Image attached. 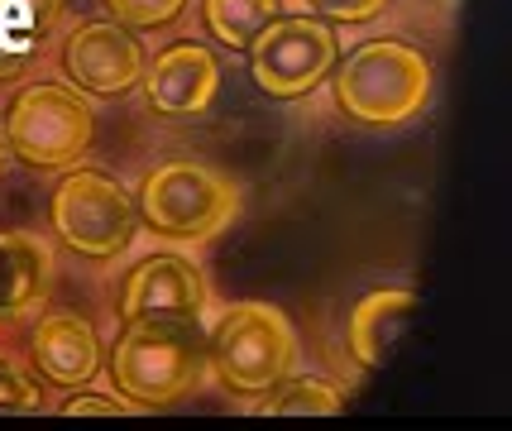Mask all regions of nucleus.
<instances>
[{
  "instance_id": "nucleus-1",
  "label": "nucleus",
  "mask_w": 512,
  "mask_h": 431,
  "mask_svg": "<svg viewBox=\"0 0 512 431\" xmlns=\"http://www.w3.org/2000/svg\"><path fill=\"white\" fill-rule=\"evenodd\" d=\"M115 393L134 408H173L192 398L206 374V345L201 326L187 321H125L106 355Z\"/></svg>"
},
{
  "instance_id": "nucleus-2",
  "label": "nucleus",
  "mask_w": 512,
  "mask_h": 431,
  "mask_svg": "<svg viewBox=\"0 0 512 431\" xmlns=\"http://www.w3.org/2000/svg\"><path fill=\"white\" fill-rule=\"evenodd\" d=\"M335 106L355 125L398 130L431 101V58L407 39H369L331 72Z\"/></svg>"
},
{
  "instance_id": "nucleus-3",
  "label": "nucleus",
  "mask_w": 512,
  "mask_h": 431,
  "mask_svg": "<svg viewBox=\"0 0 512 431\" xmlns=\"http://www.w3.org/2000/svg\"><path fill=\"white\" fill-rule=\"evenodd\" d=\"M139 230H154L168 245H201L230 226L240 211V187L192 159H168L149 168L134 187Z\"/></svg>"
},
{
  "instance_id": "nucleus-4",
  "label": "nucleus",
  "mask_w": 512,
  "mask_h": 431,
  "mask_svg": "<svg viewBox=\"0 0 512 431\" xmlns=\"http://www.w3.org/2000/svg\"><path fill=\"white\" fill-rule=\"evenodd\" d=\"M206 360L225 393L264 398L268 388H278L297 369L302 350H297V331L283 317V307L240 302L216 321V331L206 341Z\"/></svg>"
},
{
  "instance_id": "nucleus-5",
  "label": "nucleus",
  "mask_w": 512,
  "mask_h": 431,
  "mask_svg": "<svg viewBox=\"0 0 512 431\" xmlns=\"http://www.w3.org/2000/svg\"><path fill=\"white\" fill-rule=\"evenodd\" d=\"M0 135L10 144V159H20L34 173H67L87 159L96 139L91 101L63 82H29L5 106Z\"/></svg>"
},
{
  "instance_id": "nucleus-6",
  "label": "nucleus",
  "mask_w": 512,
  "mask_h": 431,
  "mask_svg": "<svg viewBox=\"0 0 512 431\" xmlns=\"http://www.w3.org/2000/svg\"><path fill=\"white\" fill-rule=\"evenodd\" d=\"M53 230L82 259H120L139 235L134 192L106 168H67L53 187Z\"/></svg>"
},
{
  "instance_id": "nucleus-7",
  "label": "nucleus",
  "mask_w": 512,
  "mask_h": 431,
  "mask_svg": "<svg viewBox=\"0 0 512 431\" xmlns=\"http://www.w3.org/2000/svg\"><path fill=\"white\" fill-rule=\"evenodd\" d=\"M254 87L273 101H302L321 82H331L340 63V39L316 15H278L264 34L245 48Z\"/></svg>"
},
{
  "instance_id": "nucleus-8",
  "label": "nucleus",
  "mask_w": 512,
  "mask_h": 431,
  "mask_svg": "<svg viewBox=\"0 0 512 431\" xmlns=\"http://www.w3.org/2000/svg\"><path fill=\"white\" fill-rule=\"evenodd\" d=\"M144 44L139 34L115 20H87L72 24L63 39V77L82 96L96 101H120L134 87H144Z\"/></svg>"
},
{
  "instance_id": "nucleus-9",
  "label": "nucleus",
  "mask_w": 512,
  "mask_h": 431,
  "mask_svg": "<svg viewBox=\"0 0 512 431\" xmlns=\"http://www.w3.org/2000/svg\"><path fill=\"white\" fill-rule=\"evenodd\" d=\"M211 307V283L192 254L182 250H158L144 254L125 278H120V321H187L201 326Z\"/></svg>"
},
{
  "instance_id": "nucleus-10",
  "label": "nucleus",
  "mask_w": 512,
  "mask_h": 431,
  "mask_svg": "<svg viewBox=\"0 0 512 431\" xmlns=\"http://www.w3.org/2000/svg\"><path fill=\"white\" fill-rule=\"evenodd\" d=\"M144 91H149V106L158 115H168V120L206 115L221 96V58L197 39L168 44L144 68Z\"/></svg>"
},
{
  "instance_id": "nucleus-11",
  "label": "nucleus",
  "mask_w": 512,
  "mask_h": 431,
  "mask_svg": "<svg viewBox=\"0 0 512 431\" xmlns=\"http://www.w3.org/2000/svg\"><path fill=\"white\" fill-rule=\"evenodd\" d=\"M29 360L53 388H87L101 374V336L77 312H44L29 336Z\"/></svg>"
},
{
  "instance_id": "nucleus-12",
  "label": "nucleus",
  "mask_w": 512,
  "mask_h": 431,
  "mask_svg": "<svg viewBox=\"0 0 512 431\" xmlns=\"http://www.w3.org/2000/svg\"><path fill=\"white\" fill-rule=\"evenodd\" d=\"M412 307H417L412 288H374V293L359 297L350 307V317H345V350H350V360L359 369H369V374L383 369L393 360L407 321H412Z\"/></svg>"
},
{
  "instance_id": "nucleus-13",
  "label": "nucleus",
  "mask_w": 512,
  "mask_h": 431,
  "mask_svg": "<svg viewBox=\"0 0 512 431\" xmlns=\"http://www.w3.org/2000/svg\"><path fill=\"white\" fill-rule=\"evenodd\" d=\"M48 288H53V254L24 230H0V317H20L39 307Z\"/></svg>"
},
{
  "instance_id": "nucleus-14",
  "label": "nucleus",
  "mask_w": 512,
  "mask_h": 431,
  "mask_svg": "<svg viewBox=\"0 0 512 431\" xmlns=\"http://www.w3.org/2000/svg\"><path fill=\"white\" fill-rule=\"evenodd\" d=\"M278 15H283V0H201L206 34L230 53H245Z\"/></svg>"
},
{
  "instance_id": "nucleus-15",
  "label": "nucleus",
  "mask_w": 512,
  "mask_h": 431,
  "mask_svg": "<svg viewBox=\"0 0 512 431\" xmlns=\"http://www.w3.org/2000/svg\"><path fill=\"white\" fill-rule=\"evenodd\" d=\"M254 403H259L264 417H335V412L345 408V398H340V388L331 379L297 374V369L278 388H268L264 398H254Z\"/></svg>"
},
{
  "instance_id": "nucleus-16",
  "label": "nucleus",
  "mask_w": 512,
  "mask_h": 431,
  "mask_svg": "<svg viewBox=\"0 0 512 431\" xmlns=\"http://www.w3.org/2000/svg\"><path fill=\"white\" fill-rule=\"evenodd\" d=\"M63 5L67 0H0V39L20 58H29L48 29L63 20Z\"/></svg>"
},
{
  "instance_id": "nucleus-17",
  "label": "nucleus",
  "mask_w": 512,
  "mask_h": 431,
  "mask_svg": "<svg viewBox=\"0 0 512 431\" xmlns=\"http://www.w3.org/2000/svg\"><path fill=\"white\" fill-rule=\"evenodd\" d=\"M106 10L115 15V24L149 34V29H168L187 10V0H106Z\"/></svg>"
},
{
  "instance_id": "nucleus-18",
  "label": "nucleus",
  "mask_w": 512,
  "mask_h": 431,
  "mask_svg": "<svg viewBox=\"0 0 512 431\" xmlns=\"http://www.w3.org/2000/svg\"><path fill=\"white\" fill-rule=\"evenodd\" d=\"M44 384H34V374L20 369L15 360L0 355V412H44Z\"/></svg>"
},
{
  "instance_id": "nucleus-19",
  "label": "nucleus",
  "mask_w": 512,
  "mask_h": 431,
  "mask_svg": "<svg viewBox=\"0 0 512 431\" xmlns=\"http://www.w3.org/2000/svg\"><path fill=\"white\" fill-rule=\"evenodd\" d=\"M307 10L326 24H369L388 10V0H307Z\"/></svg>"
},
{
  "instance_id": "nucleus-20",
  "label": "nucleus",
  "mask_w": 512,
  "mask_h": 431,
  "mask_svg": "<svg viewBox=\"0 0 512 431\" xmlns=\"http://www.w3.org/2000/svg\"><path fill=\"white\" fill-rule=\"evenodd\" d=\"M58 412H67V417H87V412H101V417H125V412H139L134 403H125V398H111V393H72L63 408Z\"/></svg>"
},
{
  "instance_id": "nucleus-21",
  "label": "nucleus",
  "mask_w": 512,
  "mask_h": 431,
  "mask_svg": "<svg viewBox=\"0 0 512 431\" xmlns=\"http://www.w3.org/2000/svg\"><path fill=\"white\" fill-rule=\"evenodd\" d=\"M10 173V144H5V135H0V178Z\"/></svg>"
}]
</instances>
